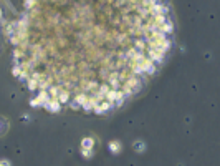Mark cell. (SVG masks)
<instances>
[{"instance_id":"1","label":"cell","mask_w":220,"mask_h":166,"mask_svg":"<svg viewBox=\"0 0 220 166\" xmlns=\"http://www.w3.org/2000/svg\"><path fill=\"white\" fill-rule=\"evenodd\" d=\"M162 0H26L10 30L13 73L35 95L108 113L142 88L172 48Z\"/></svg>"}]
</instances>
